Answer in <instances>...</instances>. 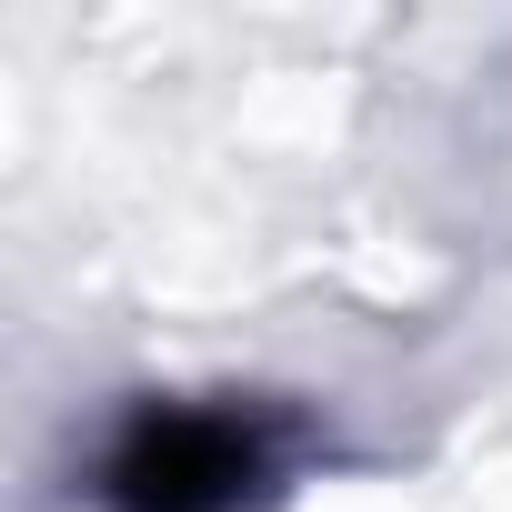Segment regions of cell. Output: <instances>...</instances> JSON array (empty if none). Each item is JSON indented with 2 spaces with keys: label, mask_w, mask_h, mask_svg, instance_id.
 Wrapping results in <instances>:
<instances>
[{
  "label": "cell",
  "mask_w": 512,
  "mask_h": 512,
  "mask_svg": "<svg viewBox=\"0 0 512 512\" xmlns=\"http://www.w3.org/2000/svg\"><path fill=\"white\" fill-rule=\"evenodd\" d=\"M272 482V422L211 402H141L101 452L111 512H241Z\"/></svg>",
  "instance_id": "obj_1"
}]
</instances>
